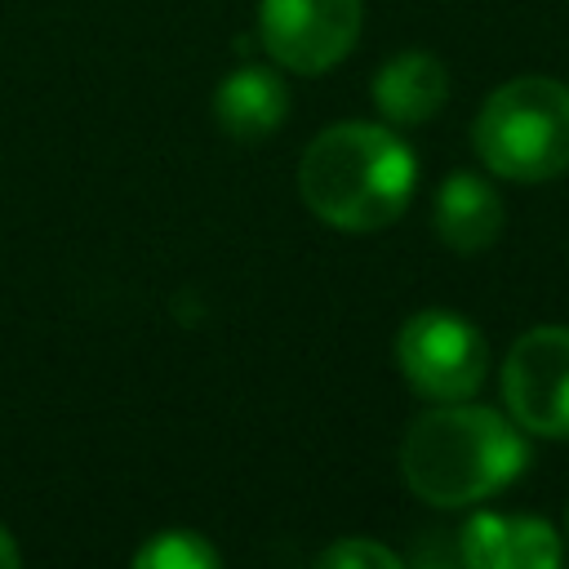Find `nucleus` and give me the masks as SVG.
Wrapping results in <instances>:
<instances>
[{"label": "nucleus", "mask_w": 569, "mask_h": 569, "mask_svg": "<svg viewBox=\"0 0 569 569\" xmlns=\"http://www.w3.org/2000/svg\"><path fill=\"white\" fill-rule=\"evenodd\" d=\"M502 405L529 436L569 440V329H525L502 360Z\"/></svg>", "instance_id": "nucleus-6"}, {"label": "nucleus", "mask_w": 569, "mask_h": 569, "mask_svg": "<svg viewBox=\"0 0 569 569\" xmlns=\"http://www.w3.org/2000/svg\"><path fill=\"white\" fill-rule=\"evenodd\" d=\"M565 533H569V516H565Z\"/></svg>", "instance_id": "nucleus-14"}, {"label": "nucleus", "mask_w": 569, "mask_h": 569, "mask_svg": "<svg viewBox=\"0 0 569 569\" xmlns=\"http://www.w3.org/2000/svg\"><path fill=\"white\" fill-rule=\"evenodd\" d=\"M13 565H22V551H18L13 533L0 525V569H13Z\"/></svg>", "instance_id": "nucleus-13"}, {"label": "nucleus", "mask_w": 569, "mask_h": 569, "mask_svg": "<svg viewBox=\"0 0 569 569\" xmlns=\"http://www.w3.org/2000/svg\"><path fill=\"white\" fill-rule=\"evenodd\" d=\"M289 116V89L276 71L267 67H236L231 76H222L218 93H213V120L227 138L236 142H262L271 138Z\"/></svg>", "instance_id": "nucleus-9"}, {"label": "nucleus", "mask_w": 569, "mask_h": 569, "mask_svg": "<svg viewBox=\"0 0 569 569\" xmlns=\"http://www.w3.org/2000/svg\"><path fill=\"white\" fill-rule=\"evenodd\" d=\"M431 222H436V236L453 253L471 258V253H485L502 236L507 209H502V196L489 178H480L471 169H458L436 187Z\"/></svg>", "instance_id": "nucleus-8"}, {"label": "nucleus", "mask_w": 569, "mask_h": 569, "mask_svg": "<svg viewBox=\"0 0 569 569\" xmlns=\"http://www.w3.org/2000/svg\"><path fill=\"white\" fill-rule=\"evenodd\" d=\"M138 569H218V547L191 529H160L133 551Z\"/></svg>", "instance_id": "nucleus-11"}, {"label": "nucleus", "mask_w": 569, "mask_h": 569, "mask_svg": "<svg viewBox=\"0 0 569 569\" xmlns=\"http://www.w3.org/2000/svg\"><path fill=\"white\" fill-rule=\"evenodd\" d=\"M458 560L467 569H556L565 547L560 533L538 516L480 511L458 533Z\"/></svg>", "instance_id": "nucleus-7"}, {"label": "nucleus", "mask_w": 569, "mask_h": 569, "mask_svg": "<svg viewBox=\"0 0 569 569\" xmlns=\"http://www.w3.org/2000/svg\"><path fill=\"white\" fill-rule=\"evenodd\" d=\"M418 182L413 151L382 124L342 120L320 129L298 160L302 204L338 231H382L391 227Z\"/></svg>", "instance_id": "nucleus-1"}, {"label": "nucleus", "mask_w": 569, "mask_h": 569, "mask_svg": "<svg viewBox=\"0 0 569 569\" xmlns=\"http://www.w3.org/2000/svg\"><path fill=\"white\" fill-rule=\"evenodd\" d=\"M529 467V445L489 405L445 400L413 418L400 440V476L431 507H471L493 498Z\"/></svg>", "instance_id": "nucleus-2"}, {"label": "nucleus", "mask_w": 569, "mask_h": 569, "mask_svg": "<svg viewBox=\"0 0 569 569\" xmlns=\"http://www.w3.org/2000/svg\"><path fill=\"white\" fill-rule=\"evenodd\" d=\"M396 365L405 382L427 400H467L480 391L489 369V342L485 333L445 307H427L409 316L396 333Z\"/></svg>", "instance_id": "nucleus-4"}, {"label": "nucleus", "mask_w": 569, "mask_h": 569, "mask_svg": "<svg viewBox=\"0 0 569 569\" xmlns=\"http://www.w3.org/2000/svg\"><path fill=\"white\" fill-rule=\"evenodd\" d=\"M360 0H258V44L298 76H325L360 36Z\"/></svg>", "instance_id": "nucleus-5"}, {"label": "nucleus", "mask_w": 569, "mask_h": 569, "mask_svg": "<svg viewBox=\"0 0 569 569\" xmlns=\"http://www.w3.org/2000/svg\"><path fill=\"white\" fill-rule=\"evenodd\" d=\"M480 164L507 182H551L569 173V84L551 76H516L498 84L476 124Z\"/></svg>", "instance_id": "nucleus-3"}, {"label": "nucleus", "mask_w": 569, "mask_h": 569, "mask_svg": "<svg viewBox=\"0 0 569 569\" xmlns=\"http://www.w3.org/2000/svg\"><path fill=\"white\" fill-rule=\"evenodd\" d=\"M373 107L382 111V120L391 124H427L445 98H449V71L436 53L422 49H405L396 58H387L373 76Z\"/></svg>", "instance_id": "nucleus-10"}, {"label": "nucleus", "mask_w": 569, "mask_h": 569, "mask_svg": "<svg viewBox=\"0 0 569 569\" xmlns=\"http://www.w3.org/2000/svg\"><path fill=\"white\" fill-rule=\"evenodd\" d=\"M320 569H400V551L373 542V538H342L316 556Z\"/></svg>", "instance_id": "nucleus-12"}]
</instances>
